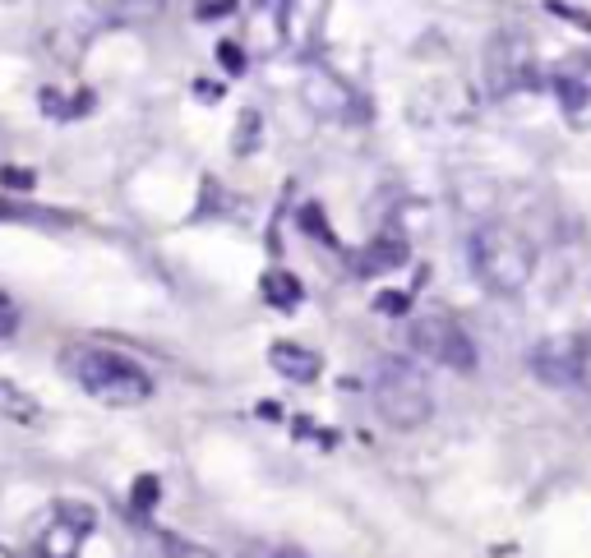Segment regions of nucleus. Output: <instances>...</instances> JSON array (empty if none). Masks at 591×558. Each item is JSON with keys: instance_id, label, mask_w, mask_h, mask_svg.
Listing matches in <instances>:
<instances>
[{"instance_id": "f257e3e1", "label": "nucleus", "mask_w": 591, "mask_h": 558, "mask_svg": "<svg viewBox=\"0 0 591 558\" xmlns=\"http://www.w3.org/2000/svg\"><path fill=\"white\" fill-rule=\"evenodd\" d=\"M467 259L476 282L490 296H522L536 277V245L513 222H481L467 240Z\"/></svg>"}, {"instance_id": "f03ea898", "label": "nucleus", "mask_w": 591, "mask_h": 558, "mask_svg": "<svg viewBox=\"0 0 591 558\" xmlns=\"http://www.w3.org/2000/svg\"><path fill=\"white\" fill-rule=\"evenodd\" d=\"M65 369L74 374V383L97 397V402L107 406H139L153 397V379H148V369H139L130 356L121 351H97V346H79L65 356Z\"/></svg>"}, {"instance_id": "7ed1b4c3", "label": "nucleus", "mask_w": 591, "mask_h": 558, "mask_svg": "<svg viewBox=\"0 0 591 558\" xmlns=\"http://www.w3.org/2000/svg\"><path fill=\"white\" fill-rule=\"evenodd\" d=\"M370 392H374V411L388 420L393 429H421L425 420L435 416V397H430V383L416 365L388 356L374 365L370 374Z\"/></svg>"}, {"instance_id": "20e7f679", "label": "nucleus", "mask_w": 591, "mask_h": 558, "mask_svg": "<svg viewBox=\"0 0 591 558\" xmlns=\"http://www.w3.org/2000/svg\"><path fill=\"white\" fill-rule=\"evenodd\" d=\"M485 79H490V93L495 97H513V93H531V88L550 84L536 65V51L518 28H499L485 47Z\"/></svg>"}, {"instance_id": "39448f33", "label": "nucleus", "mask_w": 591, "mask_h": 558, "mask_svg": "<svg viewBox=\"0 0 591 558\" xmlns=\"http://www.w3.org/2000/svg\"><path fill=\"white\" fill-rule=\"evenodd\" d=\"M527 365L545 388H587L591 383V346H587V337H573V333L541 337V342L531 346Z\"/></svg>"}, {"instance_id": "423d86ee", "label": "nucleus", "mask_w": 591, "mask_h": 558, "mask_svg": "<svg viewBox=\"0 0 591 558\" xmlns=\"http://www.w3.org/2000/svg\"><path fill=\"white\" fill-rule=\"evenodd\" d=\"M411 351L425 356L430 365L458 369V374H471L476 369V342L467 337L458 319L448 314H425V319L411 323Z\"/></svg>"}, {"instance_id": "0eeeda50", "label": "nucleus", "mask_w": 591, "mask_h": 558, "mask_svg": "<svg viewBox=\"0 0 591 558\" xmlns=\"http://www.w3.org/2000/svg\"><path fill=\"white\" fill-rule=\"evenodd\" d=\"M301 97H305V107H310L319 120H338V125H361V120H365L361 93H356L342 74L328 70V65H314V60L305 65Z\"/></svg>"}, {"instance_id": "6e6552de", "label": "nucleus", "mask_w": 591, "mask_h": 558, "mask_svg": "<svg viewBox=\"0 0 591 558\" xmlns=\"http://www.w3.org/2000/svg\"><path fill=\"white\" fill-rule=\"evenodd\" d=\"M93 522H97L93 508H84V503H56L51 522L42 526V535H37L33 558H79Z\"/></svg>"}, {"instance_id": "1a4fd4ad", "label": "nucleus", "mask_w": 591, "mask_h": 558, "mask_svg": "<svg viewBox=\"0 0 591 558\" xmlns=\"http://www.w3.org/2000/svg\"><path fill=\"white\" fill-rule=\"evenodd\" d=\"M550 93L559 97V111H564L568 125L587 130L591 125V56L587 51H573L550 70Z\"/></svg>"}, {"instance_id": "9d476101", "label": "nucleus", "mask_w": 591, "mask_h": 558, "mask_svg": "<svg viewBox=\"0 0 591 558\" xmlns=\"http://www.w3.org/2000/svg\"><path fill=\"white\" fill-rule=\"evenodd\" d=\"M278 5V33L291 51H301L310 56L319 47V37H324V24H328V5L333 0H273Z\"/></svg>"}, {"instance_id": "9b49d317", "label": "nucleus", "mask_w": 591, "mask_h": 558, "mask_svg": "<svg viewBox=\"0 0 591 558\" xmlns=\"http://www.w3.org/2000/svg\"><path fill=\"white\" fill-rule=\"evenodd\" d=\"M411 254V245L398 236V231H388V236L370 240L361 254H356V273L361 277H379V273H393V268H402Z\"/></svg>"}, {"instance_id": "f8f14e48", "label": "nucleus", "mask_w": 591, "mask_h": 558, "mask_svg": "<svg viewBox=\"0 0 591 558\" xmlns=\"http://www.w3.org/2000/svg\"><path fill=\"white\" fill-rule=\"evenodd\" d=\"M268 365L278 369L282 379H291V383H314V379H319V369H324V360L314 356L310 346L278 342L273 351H268Z\"/></svg>"}, {"instance_id": "ddd939ff", "label": "nucleus", "mask_w": 591, "mask_h": 558, "mask_svg": "<svg viewBox=\"0 0 591 558\" xmlns=\"http://www.w3.org/2000/svg\"><path fill=\"white\" fill-rule=\"evenodd\" d=\"M264 300L273 309H296L305 300V286L296 282V273H282V268H273V273H264Z\"/></svg>"}, {"instance_id": "4468645a", "label": "nucleus", "mask_w": 591, "mask_h": 558, "mask_svg": "<svg viewBox=\"0 0 591 558\" xmlns=\"http://www.w3.org/2000/svg\"><path fill=\"white\" fill-rule=\"evenodd\" d=\"M0 411L14 416V420H37V402L33 397H24V392L14 388V383H5V379H0Z\"/></svg>"}, {"instance_id": "2eb2a0df", "label": "nucleus", "mask_w": 591, "mask_h": 558, "mask_svg": "<svg viewBox=\"0 0 591 558\" xmlns=\"http://www.w3.org/2000/svg\"><path fill=\"white\" fill-rule=\"evenodd\" d=\"M162 554L167 558H218L213 549L194 545V540H185V535H162Z\"/></svg>"}, {"instance_id": "dca6fc26", "label": "nucleus", "mask_w": 591, "mask_h": 558, "mask_svg": "<svg viewBox=\"0 0 591 558\" xmlns=\"http://www.w3.org/2000/svg\"><path fill=\"white\" fill-rule=\"evenodd\" d=\"M254 139H264V116H259V111H245V116H241V134H236V148L250 153Z\"/></svg>"}, {"instance_id": "f3484780", "label": "nucleus", "mask_w": 591, "mask_h": 558, "mask_svg": "<svg viewBox=\"0 0 591 558\" xmlns=\"http://www.w3.org/2000/svg\"><path fill=\"white\" fill-rule=\"evenodd\" d=\"M153 503H157V475H139V480H134V508L148 512Z\"/></svg>"}, {"instance_id": "a211bd4d", "label": "nucleus", "mask_w": 591, "mask_h": 558, "mask_svg": "<svg viewBox=\"0 0 591 558\" xmlns=\"http://www.w3.org/2000/svg\"><path fill=\"white\" fill-rule=\"evenodd\" d=\"M407 305H411V291H384V296L374 300L379 314H407Z\"/></svg>"}, {"instance_id": "6ab92c4d", "label": "nucleus", "mask_w": 591, "mask_h": 558, "mask_svg": "<svg viewBox=\"0 0 591 558\" xmlns=\"http://www.w3.org/2000/svg\"><path fill=\"white\" fill-rule=\"evenodd\" d=\"M14 328H19V309H14V300L0 291V337H14Z\"/></svg>"}, {"instance_id": "aec40b11", "label": "nucleus", "mask_w": 591, "mask_h": 558, "mask_svg": "<svg viewBox=\"0 0 591 558\" xmlns=\"http://www.w3.org/2000/svg\"><path fill=\"white\" fill-rule=\"evenodd\" d=\"M218 60H222V65H227L231 74H241V65H245V56H241V51H236V42H222V47H218Z\"/></svg>"}, {"instance_id": "412c9836", "label": "nucleus", "mask_w": 591, "mask_h": 558, "mask_svg": "<svg viewBox=\"0 0 591 558\" xmlns=\"http://www.w3.org/2000/svg\"><path fill=\"white\" fill-rule=\"evenodd\" d=\"M0 217H14V208H10V203H5V199H0Z\"/></svg>"}, {"instance_id": "4be33fe9", "label": "nucleus", "mask_w": 591, "mask_h": 558, "mask_svg": "<svg viewBox=\"0 0 591 558\" xmlns=\"http://www.w3.org/2000/svg\"><path fill=\"white\" fill-rule=\"evenodd\" d=\"M0 558H14V554H10V549H5V545H0Z\"/></svg>"}]
</instances>
